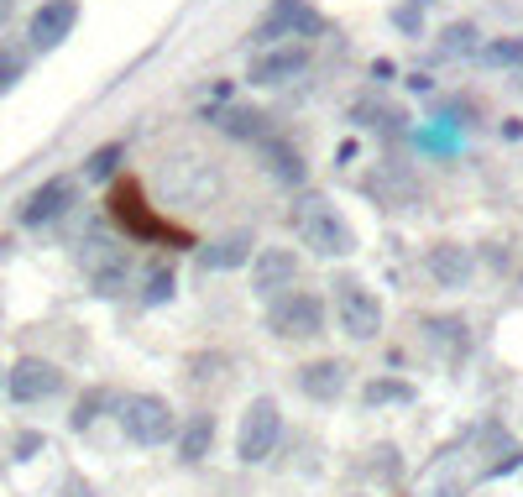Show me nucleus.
Returning <instances> with one entry per match:
<instances>
[{
	"label": "nucleus",
	"mask_w": 523,
	"mask_h": 497,
	"mask_svg": "<svg viewBox=\"0 0 523 497\" xmlns=\"http://www.w3.org/2000/svg\"><path fill=\"white\" fill-rule=\"evenodd\" d=\"M252 231H231V236H220V241H210V246H199V267L204 273H231V267H241V262H252Z\"/></svg>",
	"instance_id": "nucleus-15"
},
{
	"label": "nucleus",
	"mask_w": 523,
	"mask_h": 497,
	"mask_svg": "<svg viewBox=\"0 0 523 497\" xmlns=\"http://www.w3.org/2000/svg\"><path fill=\"white\" fill-rule=\"evenodd\" d=\"M110 210H116V220L126 225L131 236H157V220L147 215L142 194H136L131 184H126V189H116V194H110Z\"/></svg>",
	"instance_id": "nucleus-18"
},
{
	"label": "nucleus",
	"mask_w": 523,
	"mask_h": 497,
	"mask_svg": "<svg viewBox=\"0 0 523 497\" xmlns=\"http://www.w3.org/2000/svg\"><path fill=\"white\" fill-rule=\"evenodd\" d=\"M482 63H492V69H523V37H497V42H487Z\"/></svg>",
	"instance_id": "nucleus-24"
},
{
	"label": "nucleus",
	"mask_w": 523,
	"mask_h": 497,
	"mask_svg": "<svg viewBox=\"0 0 523 497\" xmlns=\"http://www.w3.org/2000/svg\"><path fill=\"white\" fill-rule=\"evenodd\" d=\"M58 497H95V487H89L84 477H68V482L58 487Z\"/></svg>",
	"instance_id": "nucleus-31"
},
{
	"label": "nucleus",
	"mask_w": 523,
	"mask_h": 497,
	"mask_svg": "<svg viewBox=\"0 0 523 497\" xmlns=\"http://www.w3.org/2000/svg\"><path fill=\"white\" fill-rule=\"evenodd\" d=\"M393 21H398V27H403V32H419V27H424V16H419V6H398V11H393Z\"/></svg>",
	"instance_id": "nucleus-30"
},
{
	"label": "nucleus",
	"mask_w": 523,
	"mask_h": 497,
	"mask_svg": "<svg viewBox=\"0 0 523 497\" xmlns=\"http://www.w3.org/2000/svg\"><path fill=\"white\" fill-rule=\"evenodd\" d=\"M367 194L377 199V205H388V210H408V205H419V184L408 178L403 168H377L372 178H367Z\"/></svg>",
	"instance_id": "nucleus-14"
},
{
	"label": "nucleus",
	"mask_w": 523,
	"mask_h": 497,
	"mask_svg": "<svg viewBox=\"0 0 523 497\" xmlns=\"http://www.w3.org/2000/svg\"><path fill=\"white\" fill-rule=\"evenodd\" d=\"M267 330L278 335V341H314V335H325V304L314 299V293L288 288V293H278V299H272Z\"/></svg>",
	"instance_id": "nucleus-3"
},
{
	"label": "nucleus",
	"mask_w": 523,
	"mask_h": 497,
	"mask_svg": "<svg viewBox=\"0 0 523 497\" xmlns=\"http://www.w3.org/2000/svg\"><path fill=\"white\" fill-rule=\"evenodd\" d=\"M325 32V16L309 6V0H272V11L257 21V42L272 48V42H309Z\"/></svg>",
	"instance_id": "nucleus-4"
},
{
	"label": "nucleus",
	"mask_w": 523,
	"mask_h": 497,
	"mask_svg": "<svg viewBox=\"0 0 523 497\" xmlns=\"http://www.w3.org/2000/svg\"><path fill=\"white\" fill-rule=\"evenodd\" d=\"M21 74H27V58H21L16 48H0V95H6Z\"/></svg>",
	"instance_id": "nucleus-27"
},
{
	"label": "nucleus",
	"mask_w": 523,
	"mask_h": 497,
	"mask_svg": "<svg viewBox=\"0 0 523 497\" xmlns=\"http://www.w3.org/2000/svg\"><path fill=\"white\" fill-rule=\"evenodd\" d=\"M210 445H215V419H210V414H194V419L184 424L178 456H184V461H204V456H210Z\"/></svg>",
	"instance_id": "nucleus-20"
},
{
	"label": "nucleus",
	"mask_w": 523,
	"mask_h": 497,
	"mask_svg": "<svg viewBox=\"0 0 523 497\" xmlns=\"http://www.w3.org/2000/svg\"><path fill=\"white\" fill-rule=\"evenodd\" d=\"M283 435V414H278V403L272 398H252V409L241 414V435H236V456L246 466H257L272 456V445H278Z\"/></svg>",
	"instance_id": "nucleus-6"
},
{
	"label": "nucleus",
	"mask_w": 523,
	"mask_h": 497,
	"mask_svg": "<svg viewBox=\"0 0 523 497\" xmlns=\"http://www.w3.org/2000/svg\"><path fill=\"white\" fill-rule=\"evenodd\" d=\"M100 403H105V393H89V398H79V409H74V429H89L100 419Z\"/></svg>",
	"instance_id": "nucleus-29"
},
{
	"label": "nucleus",
	"mask_w": 523,
	"mask_h": 497,
	"mask_svg": "<svg viewBox=\"0 0 523 497\" xmlns=\"http://www.w3.org/2000/svg\"><path fill=\"white\" fill-rule=\"evenodd\" d=\"M440 53H445V58H456V53H476V27H471V21H456V27H445Z\"/></svg>",
	"instance_id": "nucleus-26"
},
{
	"label": "nucleus",
	"mask_w": 523,
	"mask_h": 497,
	"mask_svg": "<svg viewBox=\"0 0 523 497\" xmlns=\"http://www.w3.org/2000/svg\"><path fill=\"white\" fill-rule=\"evenodd\" d=\"M32 450H42V435H21V440H16V456H21V461H27Z\"/></svg>",
	"instance_id": "nucleus-32"
},
{
	"label": "nucleus",
	"mask_w": 523,
	"mask_h": 497,
	"mask_svg": "<svg viewBox=\"0 0 523 497\" xmlns=\"http://www.w3.org/2000/svg\"><path fill=\"white\" fill-rule=\"evenodd\" d=\"M299 283V257L288 252V246H262L252 257V293L257 299H278Z\"/></svg>",
	"instance_id": "nucleus-9"
},
{
	"label": "nucleus",
	"mask_w": 523,
	"mask_h": 497,
	"mask_svg": "<svg viewBox=\"0 0 523 497\" xmlns=\"http://www.w3.org/2000/svg\"><path fill=\"white\" fill-rule=\"evenodd\" d=\"M147 304H163L173 299V267H152V278H147V293H142Z\"/></svg>",
	"instance_id": "nucleus-28"
},
{
	"label": "nucleus",
	"mask_w": 523,
	"mask_h": 497,
	"mask_svg": "<svg viewBox=\"0 0 523 497\" xmlns=\"http://www.w3.org/2000/svg\"><path fill=\"white\" fill-rule=\"evenodd\" d=\"M361 398H367L372 409H377V403H414V388H408V382H398V377H372Z\"/></svg>",
	"instance_id": "nucleus-25"
},
{
	"label": "nucleus",
	"mask_w": 523,
	"mask_h": 497,
	"mask_svg": "<svg viewBox=\"0 0 523 497\" xmlns=\"http://www.w3.org/2000/svg\"><path fill=\"white\" fill-rule=\"evenodd\" d=\"M288 215H293V236H299L309 252H320V257H351V252H356L351 225L340 220L335 205H325L320 194H299Z\"/></svg>",
	"instance_id": "nucleus-1"
},
{
	"label": "nucleus",
	"mask_w": 523,
	"mask_h": 497,
	"mask_svg": "<svg viewBox=\"0 0 523 497\" xmlns=\"http://www.w3.org/2000/svg\"><path fill=\"white\" fill-rule=\"evenodd\" d=\"M210 121L225 131V137H236V142H262V137H272L267 116H257V110H210Z\"/></svg>",
	"instance_id": "nucleus-19"
},
{
	"label": "nucleus",
	"mask_w": 523,
	"mask_h": 497,
	"mask_svg": "<svg viewBox=\"0 0 523 497\" xmlns=\"http://www.w3.org/2000/svg\"><path fill=\"white\" fill-rule=\"evenodd\" d=\"M6 393L16 403H48V398L63 393V372L53 367V361H42V356H21L6 372Z\"/></svg>",
	"instance_id": "nucleus-8"
},
{
	"label": "nucleus",
	"mask_w": 523,
	"mask_h": 497,
	"mask_svg": "<svg viewBox=\"0 0 523 497\" xmlns=\"http://www.w3.org/2000/svg\"><path fill=\"white\" fill-rule=\"evenodd\" d=\"M116 419L126 429V440H136V445H163L173 435V409H168V398H157V393H126Z\"/></svg>",
	"instance_id": "nucleus-5"
},
{
	"label": "nucleus",
	"mask_w": 523,
	"mask_h": 497,
	"mask_svg": "<svg viewBox=\"0 0 523 497\" xmlns=\"http://www.w3.org/2000/svg\"><path fill=\"white\" fill-rule=\"evenodd\" d=\"M262 147V163H267V173L278 178V184H288V189H299L304 178H309V168H304V157H299V147H288L283 137H262L257 142Z\"/></svg>",
	"instance_id": "nucleus-16"
},
{
	"label": "nucleus",
	"mask_w": 523,
	"mask_h": 497,
	"mask_svg": "<svg viewBox=\"0 0 523 497\" xmlns=\"http://www.w3.org/2000/svg\"><path fill=\"white\" fill-rule=\"evenodd\" d=\"M74 178H48L42 189H32L27 199H21V225H53L58 215H68V205H74Z\"/></svg>",
	"instance_id": "nucleus-11"
},
{
	"label": "nucleus",
	"mask_w": 523,
	"mask_h": 497,
	"mask_svg": "<svg viewBox=\"0 0 523 497\" xmlns=\"http://www.w3.org/2000/svg\"><path fill=\"white\" fill-rule=\"evenodd\" d=\"M424 341L435 346V351L461 356V351H466V320H429V325H424Z\"/></svg>",
	"instance_id": "nucleus-22"
},
{
	"label": "nucleus",
	"mask_w": 523,
	"mask_h": 497,
	"mask_svg": "<svg viewBox=\"0 0 523 497\" xmlns=\"http://www.w3.org/2000/svg\"><path fill=\"white\" fill-rule=\"evenodd\" d=\"M121 157H126V142H105V147H95V152L84 157V178H89V184H100V178H110V173L121 168Z\"/></svg>",
	"instance_id": "nucleus-23"
},
{
	"label": "nucleus",
	"mask_w": 523,
	"mask_h": 497,
	"mask_svg": "<svg viewBox=\"0 0 523 497\" xmlns=\"http://www.w3.org/2000/svg\"><path fill=\"white\" fill-rule=\"evenodd\" d=\"M11 11H16V0H0V27L11 21Z\"/></svg>",
	"instance_id": "nucleus-33"
},
{
	"label": "nucleus",
	"mask_w": 523,
	"mask_h": 497,
	"mask_svg": "<svg viewBox=\"0 0 523 497\" xmlns=\"http://www.w3.org/2000/svg\"><path fill=\"white\" fill-rule=\"evenodd\" d=\"M471 252L456 241H440V246H429V278H435L440 288H466L471 283Z\"/></svg>",
	"instance_id": "nucleus-13"
},
{
	"label": "nucleus",
	"mask_w": 523,
	"mask_h": 497,
	"mask_svg": "<svg viewBox=\"0 0 523 497\" xmlns=\"http://www.w3.org/2000/svg\"><path fill=\"white\" fill-rule=\"evenodd\" d=\"M351 121L356 126H377V131H398L403 126V110L388 105V100H356L351 105Z\"/></svg>",
	"instance_id": "nucleus-21"
},
{
	"label": "nucleus",
	"mask_w": 523,
	"mask_h": 497,
	"mask_svg": "<svg viewBox=\"0 0 523 497\" xmlns=\"http://www.w3.org/2000/svg\"><path fill=\"white\" fill-rule=\"evenodd\" d=\"M79 262H84V273H89V283H95L100 299H116V293L126 288V273H131L126 241L105 236V231H89L84 246H79Z\"/></svg>",
	"instance_id": "nucleus-2"
},
{
	"label": "nucleus",
	"mask_w": 523,
	"mask_h": 497,
	"mask_svg": "<svg viewBox=\"0 0 523 497\" xmlns=\"http://www.w3.org/2000/svg\"><path fill=\"white\" fill-rule=\"evenodd\" d=\"M74 21H79V0H42L37 16H32V48H58V42L74 32Z\"/></svg>",
	"instance_id": "nucleus-12"
},
{
	"label": "nucleus",
	"mask_w": 523,
	"mask_h": 497,
	"mask_svg": "<svg viewBox=\"0 0 523 497\" xmlns=\"http://www.w3.org/2000/svg\"><path fill=\"white\" fill-rule=\"evenodd\" d=\"M309 69V42H272L267 53L252 58V84H283L293 74H304Z\"/></svg>",
	"instance_id": "nucleus-10"
},
{
	"label": "nucleus",
	"mask_w": 523,
	"mask_h": 497,
	"mask_svg": "<svg viewBox=\"0 0 523 497\" xmlns=\"http://www.w3.org/2000/svg\"><path fill=\"white\" fill-rule=\"evenodd\" d=\"M299 388L314 398V403H335L346 393V361H309L299 372Z\"/></svg>",
	"instance_id": "nucleus-17"
},
{
	"label": "nucleus",
	"mask_w": 523,
	"mask_h": 497,
	"mask_svg": "<svg viewBox=\"0 0 523 497\" xmlns=\"http://www.w3.org/2000/svg\"><path fill=\"white\" fill-rule=\"evenodd\" d=\"M335 320H340V330H346L351 341H372V335L382 330L377 293H367L356 278H340L335 283Z\"/></svg>",
	"instance_id": "nucleus-7"
}]
</instances>
